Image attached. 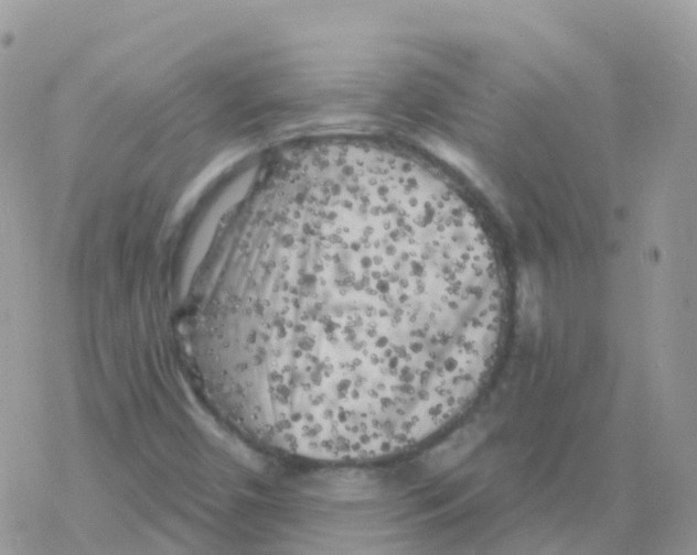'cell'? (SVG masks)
I'll use <instances>...</instances> for the list:
<instances>
[{"label":"cell","mask_w":697,"mask_h":555,"mask_svg":"<svg viewBox=\"0 0 697 555\" xmlns=\"http://www.w3.org/2000/svg\"><path fill=\"white\" fill-rule=\"evenodd\" d=\"M274 207L228 319L240 420L325 461L425 440L497 341L501 281L474 218L436 182L355 165L297 178Z\"/></svg>","instance_id":"obj_1"}]
</instances>
